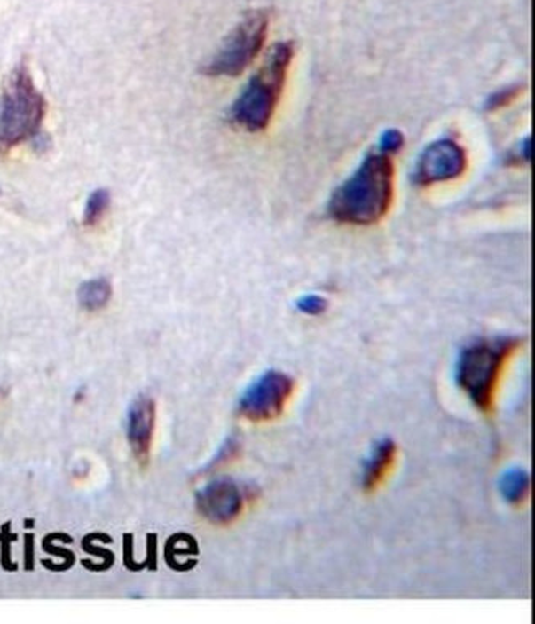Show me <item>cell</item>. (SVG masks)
Segmentation results:
<instances>
[{
    "instance_id": "52a82bcc",
    "label": "cell",
    "mask_w": 535,
    "mask_h": 624,
    "mask_svg": "<svg viewBox=\"0 0 535 624\" xmlns=\"http://www.w3.org/2000/svg\"><path fill=\"white\" fill-rule=\"evenodd\" d=\"M468 167L467 150L453 138H440L421 152L413 171V183L429 186L433 183L460 178Z\"/></svg>"
},
{
    "instance_id": "4fadbf2b",
    "label": "cell",
    "mask_w": 535,
    "mask_h": 624,
    "mask_svg": "<svg viewBox=\"0 0 535 624\" xmlns=\"http://www.w3.org/2000/svg\"><path fill=\"white\" fill-rule=\"evenodd\" d=\"M501 494L511 504H521L529 498L531 477L524 470H511L501 478Z\"/></svg>"
},
{
    "instance_id": "8fae6325",
    "label": "cell",
    "mask_w": 535,
    "mask_h": 624,
    "mask_svg": "<svg viewBox=\"0 0 535 624\" xmlns=\"http://www.w3.org/2000/svg\"><path fill=\"white\" fill-rule=\"evenodd\" d=\"M167 562L177 570H188L196 564L194 557L198 556V545L193 537L186 533L173 535L167 544Z\"/></svg>"
},
{
    "instance_id": "9c48e42d",
    "label": "cell",
    "mask_w": 535,
    "mask_h": 624,
    "mask_svg": "<svg viewBox=\"0 0 535 624\" xmlns=\"http://www.w3.org/2000/svg\"><path fill=\"white\" fill-rule=\"evenodd\" d=\"M155 429V402L148 396H138L127 412V438L138 463L146 465L150 458Z\"/></svg>"
},
{
    "instance_id": "8992f818",
    "label": "cell",
    "mask_w": 535,
    "mask_h": 624,
    "mask_svg": "<svg viewBox=\"0 0 535 624\" xmlns=\"http://www.w3.org/2000/svg\"><path fill=\"white\" fill-rule=\"evenodd\" d=\"M295 383L288 375L269 369L246 389L240 400V414L251 422H269L282 415L294 394Z\"/></svg>"
},
{
    "instance_id": "7a4b0ae2",
    "label": "cell",
    "mask_w": 535,
    "mask_h": 624,
    "mask_svg": "<svg viewBox=\"0 0 535 624\" xmlns=\"http://www.w3.org/2000/svg\"><path fill=\"white\" fill-rule=\"evenodd\" d=\"M521 346V338L504 336L475 341L460 354L456 383L479 410L494 407L502 375Z\"/></svg>"
},
{
    "instance_id": "9a60e30c",
    "label": "cell",
    "mask_w": 535,
    "mask_h": 624,
    "mask_svg": "<svg viewBox=\"0 0 535 624\" xmlns=\"http://www.w3.org/2000/svg\"><path fill=\"white\" fill-rule=\"evenodd\" d=\"M523 90H524L523 86H513V88H506V90H502V91L494 92V94L491 96L486 107H488L490 111H496V109L506 107V106H509V104L513 103L517 96H521Z\"/></svg>"
},
{
    "instance_id": "30bf717a",
    "label": "cell",
    "mask_w": 535,
    "mask_h": 624,
    "mask_svg": "<svg viewBox=\"0 0 535 624\" xmlns=\"http://www.w3.org/2000/svg\"><path fill=\"white\" fill-rule=\"evenodd\" d=\"M397 462V445L390 438L377 442L363 466V488L373 493L386 483L390 471Z\"/></svg>"
},
{
    "instance_id": "6da1fadb",
    "label": "cell",
    "mask_w": 535,
    "mask_h": 624,
    "mask_svg": "<svg viewBox=\"0 0 535 624\" xmlns=\"http://www.w3.org/2000/svg\"><path fill=\"white\" fill-rule=\"evenodd\" d=\"M394 177L390 154L369 152L359 169L331 194L328 213L344 225H374L392 206Z\"/></svg>"
},
{
    "instance_id": "ba28073f",
    "label": "cell",
    "mask_w": 535,
    "mask_h": 624,
    "mask_svg": "<svg viewBox=\"0 0 535 624\" xmlns=\"http://www.w3.org/2000/svg\"><path fill=\"white\" fill-rule=\"evenodd\" d=\"M196 508L200 514L213 524H231L240 517L244 498L240 486L228 478L215 479L196 494Z\"/></svg>"
},
{
    "instance_id": "277c9868",
    "label": "cell",
    "mask_w": 535,
    "mask_h": 624,
    "mask_svg": "<svg viewBox=\"0 0 535 624\" xmlns=\"http://www.w3.org/2000/svg\"><path fill=\"white\" fill-rule=\"evenodd\" d=\"M45 114V96L38 91L30 69L22 61L12 69L0 96V154L38 136Z\"/></svg>"
},
{
    "instance_id": "5bb4252c",
    "label": "cell",
    "mask_w": 535,
    "mask_h": 624,
    "mask_svg": "<svg viewBox=\"0 0 535 624\" xmlns=\"http://www.w3.org/2000/svg\"><path fill=\"white\" fill-rule=\"evenodd\" d=\"M109 205H111V194H109L107 190L99 188V190L92 192L90 194V198H88V201H86L83 223L86 226H96L103 219L104 215L107 213Z\"/></svg>"
},
{
    "instance_id": "5b68a950",
    "label": "cell",
    "mask_w": 535,
    "mask_h": 624,
    "mask_svg": "<svg viewBox=\"0 0 535 624\" xmlns=\"http://www.w3.org/2000/svg\"><path fill=\"white\" fill-rule=\"evenodd\" d=\"M269 22L271 13L264 9L244 13L242 20L226 36L216 55L201 67V73L206 76H240L263 50Z\"/></svg>"
},
{
    "instance_id": "3957f363",
    "label": "cell",
    "mask_w": 535,
    "mask_h": 624,
    "mask_svg": "<svg viewBox=\"0 0 535 624\" xmlns=\"http://www.w3.org/2000/svg\"><path fill=\"white\" fill-rule=\"evenodd\" d=\"M295 55L294 42L273 45L261 69L252 76L231 107V121L249 132H261L272 121Z\"/></svg>"
},
{
    "instance_id": "2e32d148",
    "label": "cell",
    "mask_w": 535,
    "mask_h": 624,
    "mask_svg": "<svg viewBox=\"0 0 535 624\" xmlns=\"http://www.w3.org/2000/svg\"><path fill=\"white\" fill-rule=\"evenodd\" d=\"M328 307V302L319 296H307L296 302V308L307 315H321Z\"/></svg>"
},
{
    "instance_id": "7c38bea8",
    "label": "cell",
    "mask_w": 535,
    "mask_h": 624,
    "mask_svg": "<svg viewBox=\"0 0 535 624\" xmlns=\"http://www.w3.org/2000/svg\"><path fill=\"white\" fill-rule=\"evenodd\" d=\"M113 296V287L111 282L104 277L91 279L88 282L81 285L78 290V302L81 307L88 312H98L103 310Z\"/></svg>"
},
{
    "instance_id": "e0dca14e",
    "label": "cell",
    "mask_w": 535,
    "mask_h": 624,
    "mask_svg": "<svg viewBox=\"0 0 535 624\" xmlns=\"http://www.w3.org/2000/svg\"><path fill=\"white\" fill-rule=\"evenodd\" d=\"M404 146V136L399 130H388L384 136L381 137V150L386 154H394Z\"/></svg>"
}]
</instances>
